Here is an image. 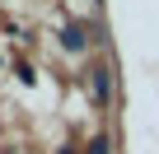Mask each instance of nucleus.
Returning a JSON list of instances; mask_svg holds the SVG:
<instances>
[{
  "mask_svg": "<svg viewBox=\"0 0 159 154\" xmlns=\"http://www.w3.org/2000/svg\"><path fill=\"white\" fill-rule=\"evenodd\" d=\"M89 154H112V140H108V135H94V140H89Z\"/></svg>",
  "mask_w": 159,
  "mask_h": 154,
  "instance_id": "3",
  "label": "nucleus"
},
{
  "mask_svg": "<svg viewBox=\"0 0 159 154\" xmlns=\"http://www.w3.org/2000/svg\"><path fill=\"white\" fill-rule=\"evenodd\" d=\"M61 42H66V51H84V28H75V24H66V33H61Z\"/></svg>",
  "mask_w": 159,
  "mask_h": 154,
  "instance_id": "2",
  "label": "nucleus"
},
{
  "mask_svg": "<svg viewBox=\"0 0 159 154\" xmlns=\"http://www.w3.org/2000/svg\"><path fill=\"white\" fill-rule=\"evenodd\" d=\"M94 98H98V108H108V98H112V70L108 65L94 70Z\"/></svg>",
  "mask_w": 159,
  "mask_h": 154,
  "instance_id": "1",
  "label": "nucleus"
}]
</instances>
